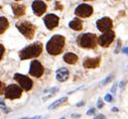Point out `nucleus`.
Returning <instances> with one entry per match:
<instances>
[{
	"mask_svg": "<svg viewBox=\"0 0 128 119\" xmlns=\"http://www.w3.org/2000/svg\"><path fill=\"white\" fill-rule=\"evenodd\" d=\"M64 47H65V37L60 34H56L48 41L47 51L49 55L57 56L62 52Z\"/></svg>",
	"mask_w": 128,
	"mask_h": 119,
	"instance_id": "obj_1",
	"label": "nucleus"
},
{
	"mask_svg": "<svg viewBox=\"0 0 128 119\" xmlns=\"http://www.w3.org/2000/svg\"><path fill=\"white\" fill-rule=\"evenodd\" d=\"M42 51V45L40 42H35V44L29 45L28 47L24 48L22 51L19 52L20 60H27L38 57Z\"/></svg>",
	"mask_w": 128,
	"mask_h": 119,
	"instance_id": "obj_2",
	"label": "nucleus"
},
{
	"mask_svg": "<svg viewBox=\"0 0 128 119\" xmlns=\"http://www.w3.org/2000/svg\"><path fill=\"white\" fill-rule=\"evenodd\" d=\"M78 42L81 48L94 49L97 44V35L95 34H84L78 38Z\"/></svg>",
	"mask_w": 128,
	"mask_h": 119,
	"instance_id": "obj_3",
	"label": "nucleus"
},
{
	"mask_svg": "<svg viewBox=\"0 0 128 119\" xmlns=\"http://www.w3.org/2000/svg\"><path fill=\"white\" fill-rule=\"evenodd\" d=\"M16 26L18 30L26 38L31 39L33 37L34 32H35V26L31 22H29V21H19V22L16 23Z\"/></svg>",
	"mask_w": 128,
	"mask_h": 119,
	"instance_id": "obj_4",
	"label": "nucleus"
},
{
	"mask_svg": "<svg viewBox=\"0 0 128 119\" xmlns=\"http://www.w3.org/2000/svg\"><path fill=\"white\" fill-rule=\"evenodd\" d=\"M14 80L20 85V87L25 91H29L31 88H32V85H33L32 80L28 77H26V76H24V75L15 74L14 75Z\"/></svg>",
	"mask_w": 128,
	"mask_h": 119,
	"instance_id": "obj_5",
	"label": "nucleus"
},
{
	"mask_svg": "<svg viewBox=\"0 0 128 119\" xmlns=\"http://www.w3.org/2000/svg\"><path fill=\"white\" fill-rule=\"evenodd\" d=\"M22 90L18 85H9L5 90V98L7 99H17L21 97Z\"/></svg>",
	"mask_w": 128,
	"mask_h": 119,
	"instance_id": "obj_6",
	"label": "nucleus"
},
{
	"mask_svg": "<svg viewBox=\"0 0 128 119\" xmlns=\"http://www.w3.org/2000/svg\"><path fill=\"white\" fill-rule=\"evenodd\" d=\"M93 13V7L89 4H80L76 10H75V14L80 17H89Z\"/></svg>",
	"mask_w": 128,
	"mask_h": 119,
	"instance_id": "obj_7",
	"label": "nucleus"
},
{
	"mask_svg": "<svg viewBox=\"0 0 128 119\" xmlns=\"http://www.w3.org/2000/svg\"><path fill=\"white\" fill-rule=\"evenodd\" d=\"M115 38V34L114 31L110 30V31H107V32H104V34L98 38V42L99 45L103 48H107L111 42L114 40Z\"/></svg>",
	"mask_w": 128,
	"mask_h": 119,
	"instance_id": "obj_8",
	"label": "nucleus"
},
{
	"mask_svg": "<svg viewBox=\"0 0 128 119\" xmlns=\"http://www.w3.org/2000/svg\"><path fill=\"white\" fill-rule=\"evenodd\" d=\"M44 67L38 61H32L30 63V68H29V74L33 76L35 78H39L44 74Z\"/></svg>",
	"mask_w": 128,
	"mask_h": 119,
	"instance_id": "obj_9",
	"label": "nucleus"
},
{
	"mask_svg": "<svg viewBox=\"0 0 128 119\" xmlns=\"http://www.w3.org/2000/svg\"><path fill=\"white\" fill-rule=\"evenodd\" d=\"M97 28L102 31V32H107V31H110L111 28H112V20L109 18V17H103L101 19H99L97 21Z\"/></svg>",
	"mask_w": 128,
	"mask_h": 119,
	"instance_id": "obj_10",
	"label": "nucleus"
},
{
	"mask_svg": "<svg viewBox=\"0 0 128 119\" xmlns=\"http://www.w3.org/2000/svg\"><path fill=\"white\" fill-rule=\"evenodd\" d=\"M59 16H57L56 14H47L44 18V21H45V24L47 26L48 29L51 30L52 28H55L56 26H58L59 24Z\"/></svg>",
	"mask_w": 128,
	"mask_h": 119,
	"instance_id": "obj_11",
	"label": "nucleus"
},
{
	"mask_svg": "<svg viewBox=\"0 0 128 119\" xmlns=\"http://www.w3.org/2000/svg\"><path fill=\"white\" fill-rule=\"evenodd\" d=\"M32 10L35 15L41 16L47 10V4L42 1H33L32 3Z\"/></svg>",
	"mask_w": 128,
	"mask_h": 119,
	"instance_id": "obj_12",
	"label": "nucleus"
},
{
	"mask_svg": "<svg viewBox=\"0 0 128 119\" xmlns=\"http://www.w3.org/2000/svg\"><path fill=\"white\" fill-rule=\"evenodd\" d=\"M101 62V58L97 57V58H93V59H87L86 61L84 62L83 66L87 69H95V68H98L99 65Z\"/></svg>",
	"mask_w": 128,
	"mask_h": 119,
	"instance_id": "obj_13",
	"label": "nucleus"
},
{
	"mask_svg": "<svg viewBox=\"0 0 128 119\" xmlns=\"http://www.w3.org/2000/svg\"><path fill=\"white\" fill-rule=\"evenodd\" d=\"M13 13L16 17L22 16L25 13V5L24 4H19V3H12L11 5Z\"/></svg>",
	"mask_w": 128,
	"mask_h": 119,
	"instance_id": "obj_14",
	"label": "nucleus"
},
{
	"mask_svg": "<svg viewBox=\"0 0 128 119\" xmlns=\"http://www.w3.org/2000/svg\"><path fill=\"white\" fill-rule=\"evenodd\" d=\"M69 79V70L66 68H61L57 71V80L59 82H65Z\"/></svg>",
	"mask_w": 128,
	"mask_h": 119,
	"instance_id": "obj_15",
	"label": "nucleus"
},
{
	"mask_svg": "<svg viewBox=\"0 0 128 119\" xmlns=\"http://www.w3.org/2000/svg\"><path fill=\"white\" fill-rule=\"evenodd\" d=\"M69 26L74 30H81L83 28V22L80 18H74L72 21H70Z\"/></svg>",
	"mask_w": 128,
	"mask_h": 119,
	"instance_id": "obj_16",
	"label": "nucleus"
},
{
	"mask_svg": "<svg viewBox=\"0 0 128 119\" xmlns=\"http://www.w3.org/2000/svg\"><path fill=\"white\" fill-rule=\"evenodd\" d=\"M78 56L75 55L73 52H67L65 56H64V61H65L67 64H70V65H73L75 63H77L78 61Z\"/></svg>",
	"mask_w": 128,
	"mask_h": 119,
	"instance_id": "obj_17",
	"label": "nucleus"
},
{
	"mask_svg": "<svg viewBox=\"0 0 128 119\" xmlns=\"http://www.w3.org/2000/svg\"><path fill=\"white\" fill-rule=\"evenodd\" d=\"M59 91V88L58 87H54V88H49V89H47V90H45L44 91V94L46 95V96H44L42 97V100L44 101H46L47 99H48V98H50L51 96H54L57 92Z\"/></svg>",
	"mask_w": 128,
	"mask_h": 119,
	"instance_id": "obj_18",
	"label": "nucleus"
},
{
	"mask_svg": "<svg viewBox=\"0 0 128 119\" xmlns=\"http://www.w3.org/2000/svg\"><path fill=\"white\" fill-rule=\"evenodd\" d=\"M8 26H9L8 20H7L5 17L1 16V17H0V34H2L3 32L8 28Z\"/></svg>",
	"mask_w": 128,
	"mask_h": 119,
	"instance_id": "obj_19",
	"label": "nucleus"
},
{
	"mask_svg": "<svg viewBox=\"0 0 128 119\" xmlns=\"http://www.w3.org/2000/svg\"><path fill=\"white\" fill-rule=\"evenodd\" d=\"M66 101H67V97H63V98H61V99H59V100L55 101L52 104H50V105L48 106V109H49V110L55 109V108L59 107V106H60V105H62L63 103H65Z\"/></svg>",
	"mask_w": 128,
	"mask_h": 119,
	"instance_id": "obj_20",
	"label": "nucleus"
},
{
	"mask_svg": "<svg viewBox=\"0 0 128 119\" xmlns=\"http://www.w3.org/2000/svg\"><path fill=\"white\" fill-rule=\"evenodd\" d=\"M112 79H113V74H110V75L108 76L107 78H106L105 80H103V81L100 83V85H101V86H105V85L107 84V83H109V82H110Z\"/></svg>",
	"mask_w": 128,
	"mask_h": 119,
	"instance_id": "obj_21",
	"label": "nucleus"
},
{
	"mask_svg": "<svg viewBox=\"0 0 128 119\" xmlns=\"http://www.w3.org/2000/svg\"><path fill=\"white\" fill-rule=\"evenodd\" d=\"M105 101H107V102H112V95L110 94H107L105 96Z\"/></svg>",
	"mask_w": 128,
	"mask_h": 119,
	"instance_id": "obj_22",
	"label": "nucleus"
},
{
	"mask_svg": "<svg viewBox=\"0 0 128 119\" xmlns=\"http://www.w3.org/2000/svg\"><path fill=\"white\" fill-rule=\"evenodd\" d=\"M0 50H1V52H0V60H2L3 53H4V51H5V50H4V48H3V45H0Z\"/></svg>",
	"mask_w": 128,
	"mask_h": 119,
	"instance_id": "obj_23",
	"label": "nucleus"
},
{
	"mask_svg": "<svg viewBox=\"0 0 128 119\" xmlns=\"http://www.w3.org/2000/svg\"><path fill=\"white\" fill-rule=\"evenodd\" d=\"M103 106H104V103H103L102 99H99V100H98V103H97V107L100 109V108H102Z\"/></svg>",
	"mask_w": 128,
	"mask_h": 119,
	"instance_id": "obj_24",
	"label": "nucleus"
},
{
	"mask_svg": "<svg viewBox=\"0 0 128 119\" xmlns=\"http://www.w3.org/2000/svg\"><path fill=\"white\" fill-rule=\"evenodd\" d=\"M121 44V40L120 39H118V45H117V48H116V50H115V53H118L119 52V50H120V45Z\"/></svg>",
	"mask_w": 128,
	"mask_h": 119,
	"instance_id": "obj_25",
	"label": "nucleus"
},
{
	"mask_svg": "<svg viewBox=\"0 0 128 119\" xmlns=\"http://www.w3.org/2000/svg\"><path fill=\"white\" fill-rule=\"evenodd\" d=\"M117 86H118V84H117V83H115V84L113 85V87H112V90H111L112 94H116V88H117Z\"/></svg>",
	"mask_w": 128,
	"mask_h": 119,
	"instance_id": "obj_26",
	"label": "nucleus"
},
{
	"mask_svg": "<svg viewBox=\"0 0 128 119\" xmlns=\"http://www.w3.org/2000/svg\"><path fill=\"white\" fill-rule=\"evenodd\" d=\"M95 112H96V109H95V108H91L90 110H88L87 115H92V114H94Z\"/></svg>",
	"mask_w": 128,
	"mask_h": 119,
	"instance_id": "obj_27",
	"label": "nucleus"
},
{
	"mask_svg": "<svg viewBox=\"0 0 128 119\" xmlns=\"http://www.w3.org/2000/svg\"><path fill=\"white\" fill-rule=\"evenodd\" d=\"M80 117H81L80 114H72V118H73V119H78V118H80Z\"/></svg>",
	"mask_w": 128,
	"mask_h": 119,
	"instance_id": "obj_28",
	"label": "nucleus"
},
{
	"mask_svg": "<svg viewBox=\"0 0 128 119\" xmlns=\"http://www.w3.org/2000/svg\"><path fill=\"white\" fill-rule=\"evenodd\" d=\"M94 119H105V116H104V115H102V114H101V115H98V116H97V117H95V118H94Z\"/></svg>",
	"mask_w": 128,
	"mask_h": 119,
	"instance_id": "obj_29",
	"label": "nucleus"
},
{
	"mask_svg": "<svg viewBox=\"0 0 128 119\" xmlns=\"http://www.w3.org/2000/svg\"><path fill=\"white\" fill-rule=\"evenodd\" d=\"M122 51H123V52H124V53H126V55H128V48H124Z\"/></svg>",
	"mask_w": 128,
	"mask_h": 119,
	"instance_id": "obj_30",
	"label": "nucleus"
},
{
	"mask_svg": "<svg viewBox=\"0 0 128 119\" xmlns=\"http://www.w3.org/2000/svg\"><path fill=\"white\" fill-rule=\"evenodd\" d=\"M118 110H119V109H118L117 107H113V108H112V111H113V112H118Z\"/></svg>",
	"mask_w": 128,
	"mask_h": 119,
	"instance_id": "obj_31",
	"label": "nucleus"
},
{
	"mask_svg": "<svg viewBox=\"0 0 128 119\" xmlns=\"http://www.w3.org/2000/svg\"><path fill=\"white\" fill-rule=\"evenodd\" d=\"M120 88H121V89L124 88V81H122V82L120 83Z\"/></svg>",
	"mask_w": 128,
	"mask_h": 119,
	"instance_id": "obj_32",
	"label": "nucleus"
},
{
	"mask_svg": "<svg viewBox=\"0 0 128 119\" xmlns=\"http://www.w3.org/2000/svg\"><path fill=\"white\" fill-rule=\"evenodd\" d=\"M84 103H85V102H84V101H82V102H80V103H78V104H77V106H78V107H79V106H82V105H83Z\"/></svg>",
	"mask_w": 128,
	"mask_h": 119,
	"instance_id": "obj_33",
	"label": "nucleus"
},
{
	"mask_svg": "<svg viewBox=\"0 0 128 119\" xmlns=\"http://www.w3.org/2000/svg\"><path fill=\"white\" fill-rule=\"evenodd\" d=\"M31 119H41V116H35V117L31 118Z\"/></svg>",
	"mask_w": 128,
	"mask_h": 119,
	"instance_id": "obj_34",
	"label": "nucleus"
},
{
	"mask_svg": "<svg viewBox=\"0 0 128 119\" xmlns=\"http://www.w3.org/2000/svg\"><path fill=\"white\" fill-rule=\"evenodd\" d=\"M1 94H3V85L1 83Z\"/></svg>",
	"mask_w": 128,
	"mask_h": 119,
	"instance_id": "obj_35",
	"label": "nucleus"
},
{
	"mask_svg": "<svg viewBox=\"0 0 128 119\" xmlns=\"http://www.w3.org/2000/svg\"><path fill=\"white\" fill-rule=\"evenodd\" d=\"M19 119H31V118H28V117H24V118H19Z\"/></svg>",
	"mask_w": 128,
	"mask_h": 119,
	"instance_id": "obj_36",
	"label": "nucleus"
},
{
	"mask_svg": "<svg viewBox=\"0 0 128 119\" xmlns=\"http://www.w3.org/2000/svg\"><path fill=\"white\" fill-rule=\"evenodd\" d=\"M60 119H66V118H65V117H62V118H60Z\"/></svg>",
	"mask_w": 128,
	"mask_h": 119,
	"instance_id": "obj_37",
	"label": "nucleus"
}]
</instances>
